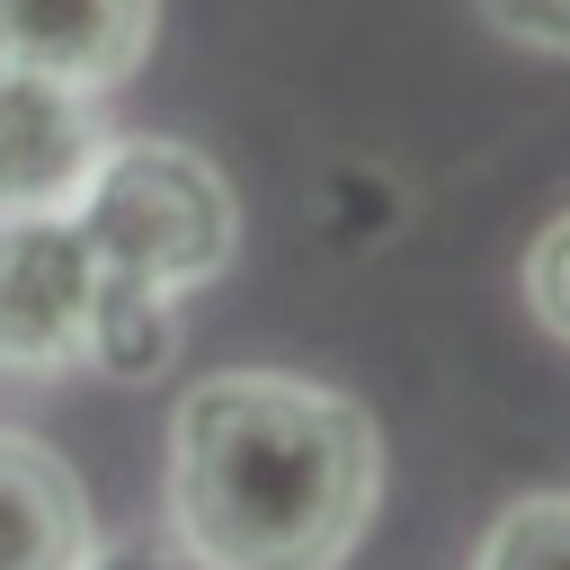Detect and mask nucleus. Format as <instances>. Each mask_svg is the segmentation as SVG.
Listing matches in <instances>:
<instances>
[{"label":"nucleus","mask_w":570,"mask_h":570,"mask_svg":"<svg viewBox=\"0 0 570 570\" xmlns=\"http://www.w3.org/2000/svg\"><path fill=\"white\" fill-rule=\"evenodd\" d=\"M160 490L196 570H347L383 499V436L312 374L223 365L178 392Z\"/></svg>","instance_id":"nucleus-1"},{"label":"nucleus","mask_w":570,"mask_h":570,"mask_svg":"<svg viewBox=\"0 0 570 570\" xmlns=\"http://www.w3.org/2000/svg\"><path fill=\"white\" fill-rule=\"evenodd\" d=\"M178 356V303L125 285L71 214H18L0 223V374L62 383V374H116L151 383Z\"/></svg>","instance_id":"nucleus-2"},{"label":"nucleus","mask_w":570,"mask_h":570,"mask_svg":"<svg viewBox=\"0 0 570 570\" xmlns=\"http://www.w3.org/2000/svg\"><path fill=\"white\" fill-rule=\"evenodd\" d=\"M71 223H80V240L125 285H142L160 303H187L240 249V196H232V178L196 142H169V134H116L107 160L89 169Z\"/></svg>","instance_id":"nucleus-3"},{"label":"nucleus","mask_w":570,"mask_h":570,"mask_svg":"<svg viewBox=\"0 0 570 570\" xmlns=\"http://www.w3.org/2000/svg\"><path fill=\"white\" fill-rule=\"evenodd\" d=\"M107 107L98 89L45 80V71H9L0 62V223L18 214H71L89 169L107 160Z\"/></svg>","instance_id":"nucleus-4"},{"label":"nucleus","mask_w":570,"mask_h":570,"mask_svg":"<svg viewBox=\"0 0 570 570\" xmlns=\"http://www.w3.org/2000/svg\"><path fill=\"white\" fill-rule=\"evenodd\" d=\"M160 36V0H0V62L71 89H125Z\"/></svg>","instance_id":"nucleus-5"},{"label":"nucleus","mask_w":570,"mask_h":570,"mask_svg":"<svg viewBox=\"0 0 570 570\" xmlns=\"http://www.w3.org/2000/svg\"><path fill=\"white\" fill-rule=\"evenodd\" d=\"M98 552L80 472L45 445L0 428V570H80Z\"/></svg>","instance_id":"nucleus-6"},{"label":"nucleus","mask_w":570,"mask_h":570,"mask_svg":"<svg viewBox=\"0 0 570 570\" xmlns=\"http://www.w3.org/2000/svg\"><path fill=\"white\" fill-rule=\"evenodd\" d=\"M463 570H570V490H525L490 517Z\"/></svg>","instance_id":"nucleus-7"},{"label":"nucleus","mask_w":570,"mask_h":570,"mask_svg":"<svg viewBox=\"0 0 570 570\" xmlns=\"http://www.w3.org/2000/svg\"><path fill=\"white\" fill-rule=\"evenodd\" d=\"M517 285H525V312L570 347V205L525 240V267H517Z\"/></svg>","instance_id":"nucleus-8"},{"label":"nucleus","mask_w":570,"mask_h":570,"mask_svg":"<svg viewBox=\"0 0 570 570\" xmlns=\"http://www.w3.org/2000/svg\"><path fill=\"white\" fill-rule=\"evenodd\" d=\"M481 18L525 53H570V0H481Z\"/></svg>","instance_id":"nucleus-9"},{"label":"nucleus","mask_w":570,"mask_h":570,"mask_svg":"<svg viewBox=\"0 0 570 570\" xmlns=\"http://www.w3.org/2000/svg\"><path fill=\"white\" fill-rule=\"evenodd\" d=\"M80 570H196L178 543H151V534H134V543H107V552H89Z\"/></svg>","instance_id":"nucleus-10"}]
</instances>
